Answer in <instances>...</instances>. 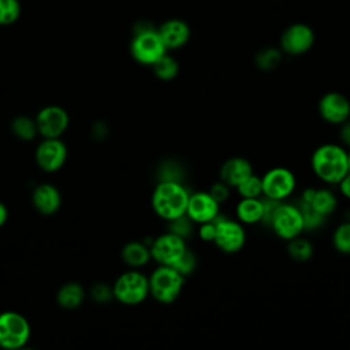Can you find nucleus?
I'll return each instance as SVG.
<instances>
[{"label":"nucleus","instance_id":"nucleus-11","mask_svg":"<svg viewBox=\"0 0 350 350\" xmlns=\"http://www.w3.org/2000/svg\"><path fill=\"white\" fill-rule=\"evenodd\" d=\"M314 40V31L308 23L295 22L282 31L279 49L290 56H301L312 49Z\"/></svg>","mask_w":350,"mask_h":350},{"label":"nucleus","instance_id":"nucleus-41","mask_svg":"<svg viewBox=\"0 0 350 350\" xmlns=\"http://www.w3.org/2000/svg\"><path fill=\"white\" fill-rule=\"evenodd\" d=\"M19 350H34V349H31V347H25V346H23V347L19 349Z\"/></svg>","mask_w":350,"mask_h":350},{"label":"nucleus","instance_id":"nucleus-39","mask_svg":"<svg viewBox=\"0 0 350 350\" xmlns=\"http://www.w3.org/2000/svg\"><path fill=\"white\" fill-rule=\"evenodd\" d=\"M7 217H8V212H7V208L4 206V204H3V202H0V227H1V226L5 223Z\"/></svg>","mask_w":350,"mask_h":350},{"label":"nucleus","instance_id":"nucleus-34","mask_svg":"<svg viewBox=\"0 0 350 350\" xmlns=\"http://www.w3.org/2000/svg\"><path fill=\"white\" fill-rule=\"evenodd\" d=\"M231 187L228 185H226L224 182L221 180H216L213 182L209 189H208V193L221 205L223 202H226L228 198H230V194H231Z\"/></svg>","mask_w":350,"mask_h":350},{"label":"nucleus","instance_id":"nucleus-16","mask_svg":"<svg viewBox=\"0 0 350 350\" xmlns=\"http://www.w3.org/2000/svg\"><path fill=\"white\" fill-rule=\"evenodd\" d=\"M157 33L167 52L183 48L191 37V29L189 23L180 18L165 19L157 27Z\"/></svg>","mask_w":350,"mask_h":350},{"label":"nucleus","instance_id":"nucleus-22","mask_svg":"<svg viewBox=\"0 0 350 350\" xmlns=\"http://www.w3.org/2000/svg\"><path fill=\"white\" fill-rule=\"evenodd\" d=\"M57 304L64 309L78 308L85 299V290L78 283H66L57 291Z\"/></svg>","mask_w":350,"mask_h":350},{"label":"nucleus","instance_id":"nucleus-7","mask_svg":"<svg viewBox=\"0 0 350 350\" xmlns=\"http://www.w3.org/2000/svg\"><path fill=\"white\" fill-rule=\"evenodd\" d=\"M149 249L150 257L157 265L174 267L189 250V246L186 239L165 231L152 239Z\"/></svg>","mask_w":350,"mask_h":350},{"label":"nucleus","instance_id":"nucleus-30","mask_svg":"<svg viewBox=\"0 0 350 350\" xmlns=\"http://www.w3.org/2000/svg\"><path fill=\"white\" fill-rule=\"evenodd\" d=\"M22 14L19 0H0V26L14 25Z\"/></svg>","mask_w":350,"mask_h":350},{"label":"nucleus","instance_id":"nucleus-26","mask_svg":"<svg viewBox=\"0 0 350 350\" xmlns=\"http://www.w3.org/2000/svg\"><path fill=\"white\" fill-rule=\"evenodd\" d=\"M11 131L22 141H31L38 134L34 118L27 115H18L11 122Z\"/></svg>","mask_w":350,"mask_h":350},{"label":"nucleus","instance_id":"nucleus-2","mask_svg":"<svg viewBox=\"0 0 350 350\" xmlns=\"http://www.w3.org/2000/svg\"><path fill=\"white\" fill-rule=\"evenodd\" d=\"M190 191L180 182H157L150 204L153 212L163 220L170 221L186 215Z\"/></svg>","mask_w":350,"mask_h":350},{"label":"nucleus","instance_id":"nucleus-5","mask_svg":"<svg viewBox=\"0 0 350 350\" xmlns=\"http://www.w3.org/2000/svg\"><path fill=\"white\" fill-rule=\"evenodd\" d=\"M113 298L123 305H138L149 295L148 276L138 269H129L115 280L112 286Z\"/></svg>","mask_w":350,"mask_h":350},{"label":"nucleus","instance_id":"nucleus-17","mask_svg":"<svg viewBox=\"0 0 350 350\" xmlns=\"http://www.w3.org/2000/svg\"><path fill=\"white\" fill-rule=\"evenodd\" d=\"M253 172L252 163L242 156H232L227 159L219 168V180L224 182L230 187H237Z\"/></svg>","mask_w":350,"mask_h":350},{"label":"nucleus","instance_id":"nucleus-29","mask_svg":"<svg viewBox=\"0 0 350 350\" xmlns=\"http://www.w3.org/2000/svg\"><path fill=\"white\" fill-rule=\"evenodd\" d=\"M295 204L298 205V208L301 211L305 231H314V230H319V228H321L324 226L327 217H324L323 215L316 212L308 202H304V201L299 200Z\"/></svg>","mask_w":350,"mask_h":350},{"label":"nucleus","instance_id":"nucleus-4","mask_svg":"<svg viewBox=\"0 0 350 350\" xmlns=\"http://www.w3.org/2000/svg\"><path fill=\"white\" fill-rule=\"evenodd\" d=\"M149 295L157 302L170 305L178 299L185 286V276L172 267L157 265L148 276Z\"/></svg>","mask_w":350,"mask_h":350},{"label":"nucleus","instance_id":"nucleus-1","mask_svg":"<svg viewBox=\"0 0 350 350\" xmlns=\"http://www.w3.org/2000/svg\"><path fill=\"white\" fill-rule=\"evenodd\" d=\"M310 168L323 183L336 186L349 174L347 149L335 142L319 145L310 156Z\"/></svg>","mask_w":350,"mask_h":350},{"label":"nucleus","instance_id":"nucleus-28","mask_svg":"<svg viewBox=\"0 0 350 350\" xmlns=\"http://www.w3.org/2000/svg\"><path fill=\"white\" fill-rule=\"evenodd\" d=\"M332 246L340 254H350V220H343L332 231Z\"/></svg>","mask_w":350,"mask_h":350},{"label":"nucleus","instance_id":"nucleus-27","mask_svg":"<svg viewBox=\"0 0 350 350\" xmlns=\"http://www.w3.org/2000/svg\"><path fill=\"white\" fill-rule=\"evenodd\" d=\"M282 57H283V52L279 48L268 46V48H262L261 51L257 52L254 62L260 70L271 71L280 64Z\"/></svg>","mask_w":350,"mask_h":350},{"label":"nucleus","instance_id":"nucleus-9","mask_svg":"<svg viewBox=\"0 0 350 350\" xmlns=\"http://www.w3.org/2000/svg\"><path fill=\"white\" fill-rule=\"evenodd\" d=\"M215 224L216 232L213 243L220 252L232 254L243 249L246 243V230L242 223L237 219L219 215V217L215 219Z\"/></svg>","mask_w":350,"mask_h":350},{"label":"nucleus","instance_id":"nucleus-32","mask_svg":"<svg viewBox=\"0 0 350 350\" xmlns=\"http://www.w3.org/2000/svg\"><path fill=\"white\" fill-rule=\"evenodd\" d=\"M168 223V227H167V231L183 238V239H189L193 232H194V221L191 219H189L186 215L180 216V217H176L174 220H170L167 221Z\"/></svg>","mask_w":350,"mask_h":350},{"label":"nucleus","instance_id":"nucleus-38","mask_svg":"<svg viewBox=\"0 0 350 350\" xmlns=\"http://www.w3.org/2000/svg\"><path fill=\"white\" fill-rule=\"evenodd\" d=\"M336 186L339 189V193L350 201V172Z\"/></svg>","mask_w":350,"mask_h":350},{"label":"nucleus","instance_id":"nucleus-6","mask_svg":"<svg viewBox=\"0 0 350 350\" xmlns=\"http://www.w3.org/2000/svg\"><path fill=\"white\" fill-rule=\"evenodd\" d=\"M268 226L276 237L286 242L299 237L305 231L302 215L298 205L286 201L278 204Z\"/></svg>","mask_w":350,"mask_h":350},{"label":"nucleus","instance_id":"nucleus-21","mask_svg":"<svg viewBox=\"0 0 350 350\" xmlns=\"http://www.w3.org/2000/svg\"><path fill=\"white\" fill-rule=\"evenodd\" d=\"M316 212L328 217L338 206V197L329 187H314L313 196L308 202Z\"/></svg>","mask_w":350,"mask_h":350},{"label":"nucleus","instance_id":"nucleus-14","mask_svg":"<svg viewBox=\"0 0 350 350\" xmlns=\"http://www.w3.org/2000/svg\"><path fill=\"white\" fill-rule=\"evenodd\" d=\"M220 215V204L208 193V190L190 193L186 216L194 221V224H202L213 221Z\"/></svg>","mask_w":350,"mask_h":350},{"label":"nucleus","instance_id":"nucleus-3","mask_svg":"<svg viewBox=\"0 0 350 350\" xmlns=\"http://www.w3.org/2000/svg\"><path fill=\"white\" fill-rule=\"evenodd\" d=\"M130 53L133 59L142 66H152L167 53V49L159 37L157 27L149 21H139L134 25Z\"/></svg>","mask_w":350,"mask_h":350},{"label":"nucleus","instance_id":"nucleus-37","mask_svg":"<svg viewBox=\"0 0 350 350\" xmlns=\"http://www.w3.org/2000/svg\"><path fill=\"white\" fill-rule=\"evenodd\" d=\"M338 135H339L340 145L345 148H350V119H347L346 122L339 124Z\"/></svg>","mask_w":350,"mask_h":350},{"label":"nucleus","instance_id":"nucleus-33","mask_svg":"<svg viewBox=\"0 0 350 350\" xmlns=\"http://www.w3.org/2000/svg\"><path fill=\"white\" fill-rule=\"evenodd\" d=\"M196 267H197V256H196V253H194L193 250L189 249V250L183 254V257H182L172 268L176 269L180 275H183V276L186 278L187 275H190V273L194 272Z\"/></svg>","mask_w":350,"mask_h":350},{"label":"nucleus","instance_id":"nucleus-20","mask_svg":"<svg viewBox=\"0 0 350 350\" xmlns=\"http://www.w3.org/2000/svg\"><path fill=\"white\" fill-rule=\"evenodd\" d=\"M120 256H122L123 262L133 269L145 267L152 260L149 245L146 242H141V241L127 242L122 247Z\"/></svg>","mask_w":350,"mask_h":350},{"label":"nucleus","instance_id":"nucleus-19","mask_svg":"<svg viewBox=\"0 0 350 350\" xmlns=\"http://www.w3.org/2000/svg\"><path fill=\"white\" fill-rule=\"evenodd\" d=\"M264 213L262 197L260 198H239L235 205V216L243 226L261 223Z\"/></svg>","mask_w":350,"mask_h":350},{"label":"nucleus","instance_id":"nucleus-8","mask_svg":"<svg viewBox=\"0 0 350 350\" xmlns=\"http://www.w3.org/2000/svg\"><path fill=\"white\" fill-rule=\"evenodd\" d=\"M30 338V325L27 320L16 312H4L0 314V347L5 350L22 349Z\"/></svg>","mask_w":350,"mask_h":350},{"label":"nucleus","instance_id":"nucleus-31","mask_svg":"<svg viewBox=\"0 0 350 350\" xmlns=\"http://www.w3.org/2000/svg\"><path fill=\"white\" fill-rule=\"evenodd\" d=\"M235 189L241 198H260L262 197L261 176L252 174L243 182H241Z\"/></svg>","mask_w":350,"mask_h":350},{"label":"nucleus","instance_id":"nucleus-36","mask_svg":"<svg viewBox=\"0 0 350 350\" xmlns=\"http://www.w3.org/2000/svg\"><path fill=\"white\" fill-rule=\"evenodd\" d=\"M215 232H216L215 220H213V221H208V223L198 224L197 235H198V238H200L201 241H204V242H213V239H215Z\"/></svg>","mask_w":350,"mask_h":350},{"label":"nucleus","instance_id":"nucleus-24","mask_svg":"<svg viewBox=\"0 0 350 350\" xmlns=\"http://www.w3.org/2000/svg\"><path fill=\"white\" fill-rule=\"evenodd\" d=\"M153 74L161 79V81H172L179 74V63L174 56H171L168 52L164 53L157 62H154L152 66Z\"/></svg>","mask_w":350,"mask_h":350},{"label":"nucleus","instance_id":"nucleus-13","mask_svg":"<svg viewBox=\"0 0 350 350\" xmlns=\"http://www.w3.org/2000/svg\"><path fill=\"white\" fill-rule=\"evenodd\" d=\"M317 111L324 122L339 126L350 119V100L339 92H328L320 97Z\"/></svg>","mask_w":350,"mask_h":350},{"label":"nucleus","instance_id":"nucleus-23","mask_svg":"<svg viewBox=\"0 0 350 350\" xmlns=\"http://www.w3.org/2000/svg\"><path fill=\"white\" fill-rule=\"evenodd\" d=\"M286 250H287V254L290 256V258L294 261H298V262L309 261L314 252L313 243L308 238H304L301 235L287 241Z\"/></svg>","mask_w":350,"mask_h":350},{"label":"nucleus","instance_id":"nucleus-35","mask_svg":"<svg viewBox=\"0 0 350 350\" xmlns=\"http://www.w3.org/2000/svg\"><path fill=\"white\" fill-rule=\"evenodd\" d=\"M92 298L96 301V302H100V304H105L108 301H111L113 298V291H112V287H109L108 284H104V283H97L92 287Z\"/></svg>","mask_w":350,"mask_h":350},{"label":"nucleus","instance_id":"nucleus-12","mask_svg":"<svg viewBox=\"0 0 350 350\" xmlns=\"http://www.w3.org/2000/svg\"><path fill=\"white\" fill-rule=\"evenodd\" d=\"M38 134L44 138H60L70 124L68 112L60 105H45L34 116Z\"/></svg>","mask_w":350,"mask_h":350},{"label":"nucleus","instance_id":"nucleus-40","mask_svg":"<svg viewBox=\"0 0 350 350\" xmlns=\"http://www.w3.org/2000/svg\"><path fill=\"white\" fill-rule=\"evenodd\" d=\"M347 165H349V172H350V150H347Z\"/></svg>","mask_w":350,"mask_h":350},{"label":"nucleus","instance_id":"nucleus-10","mask_svg":"<svg viewBox=\"0 0 350 350\" xmlns=\"http://www.w3.org/2000/svg\"><path fill=\"white\" fill-rule=\"evenodd\" d=\"M262 197L286 201L297 187V178L287 167H272L262 176Z\"/></svg>","mask_w":350,"mask_h":350},{"label":"nucleus","instance_id":"nucleus-18","mask_svg":"<svg viewBox=\"0 0 350 350\" xmlns=\"http://www.w3.org/2000/svg\"><path fill=\"white\" fill-rule=\"evenodd\" d=\"M33 205L37 212L42 215H52L55 213L62 202V197L59 190L48 183H42L37 186L33 191Z\"/></svg>","mask_w":350,"mask_h":350},{"label":"nucleus","instance_id":"nucleus-25","mask_svg":"<svg viewBox=\"0 0 350 350\" xmlns=\"http://www.w3.org/2000/svg\"><path fill=\"white\" fill-rule=\"evenodd\" d=\"M186 171L183 165L175 159H165L157 168V182H180L185 180Z\"/></svg>","mask_w":350,"mask_h":350},{"label":"nucleus","instance_id":"nucleus-15","mask_svg":"<svg viewBox=\"0 0 350 350\" xmlns=\"http://www.w3.org/2000/svg\"><path fill=\"white\" fill-rule=\"evenodd\" d=\"M67 148L60 138H44L36 149V163L45 172H55L63 167Z\"/></svg>","mask_w":350,"mask_h":350}]
</instances>
